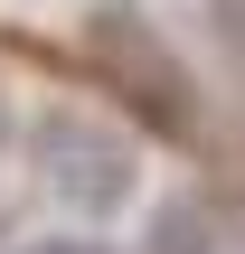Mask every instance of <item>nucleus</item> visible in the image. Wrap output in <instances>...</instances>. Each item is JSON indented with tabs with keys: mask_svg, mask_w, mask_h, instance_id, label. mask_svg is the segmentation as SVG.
I'll return each mask as SVG.
<instances>
[{
	"mask_svg": "<svg viewBox=\"0 0 245 254\" xmlns=\"http://www.w3.org/2000/svg\"><path fill=\"white\" fill-rule=\"evenodd\" d=\"M85 47H94V66L132 94V113H142L151 132H189V85H179V66L151 47V28H142L132 9H104V19L85 28Z\"/></svg>",
	"mask_w": 245,
	"mask_h": 254,
	"instance_id": "f257e3e1",
	"label": "nucleus"
},
{
	"mask_svg": "<svg viewBox=\"0 0 245 254\" xmlns=\"http://www.w3.org/2000/svg\"><path fill=\"white\" fill-rule=\"evenodd\" d=\"M47 160H57V198H66V207H94V217H104V207L132 189L123 141H94V132H76V123L47 132Z\"/></svg>",
	"mask_w": 245,
	"mask_h": 254,
	"instance_id": "f03ea898",
	"label": "nucleus"
},
{
	"mask_svg": "<svg viewBox=\"0 0 245 254\" xmlns=\"http://www.w3.org/2000/svg\"><path fill=\"white\" fill-rule=\"evenodd\" d=\"M57 254H104V245H57Z\"/></svg>",
	"mask_w": 245,
	"mask_h": 254,
	"instance_id": "20e7f679",
	"label": "nucleus"
},
{
	"mask_svg": "<svg viewBox=\"0 0 245 254\" xmlns=\"http://www.w3.org/2000/svg\"><path fill=\"white\" fill-rule=\"evenodd\" d=\"M151 254H208V217L198 207H161L151 217Z\"/></svg>",
	"mask_w": 245,
	"mask_h": 254,
	"instance_id": "7ed1b4c3",
	"label": "nucleus"
}]
</instances>
